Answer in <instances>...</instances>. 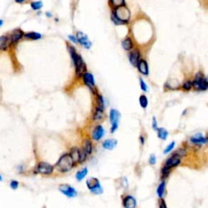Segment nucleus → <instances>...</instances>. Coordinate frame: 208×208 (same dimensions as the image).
<instances>
[{
  "label": "nucleus",
  "instance_id": "0eeeda50",
  "mask_svg": "<svg viewBox=\"0 0 208 208\" xmlns=\"http://www.w3.org/2000/svg\"><path fill=\"white\" fill-rule=\"evenodd\" d=\"M54 166L48 163L45 162H40L37 164L35 167V173L42 174V175H51L54 171Z\"/></svg>",
  "mask_w": 208,
  "mask_h": 208
},
{
  "label": "nucleus",
  "instance_id": "7c9ffc66",
  "mask_svg": "<svg viewBox=\"0 0 208 208\" xmlns=\"http://www.w3.org/2000/svg\"><path fill=\"white\" fill-rule=\"evenodd\" d=\"M193 88V82L191 80H184L181 86V89L184 91H190Z\"/></svg>",
  "mask_w": 208,
  "mask_h": 208
},
{
  "label": "nucleus",
  "instance_id": "79ce46f5",
  "mask_svg": "<svg viewBox=\"0 0 208 208\" xmlns=\"http://www.w3.org/2000/svg\"><path fill=\"white\" fill-rule=\"evenodd\" d=\"M139 141H140V143L142 144V145H144V143H145V137H143L142 135H141L139 137Z\"/></svg>",
  "mask_w": 208,
  "mask_h": 208
},
{
  "label": "nucleus",
  "instance_id": "2f4dec72",
  "mask_svg": "<svg viewBox=\"0 0 208 208\" xmlns=\"http://www.w3.org/2000/svg\"><path fill=\"white\" fill-rule=\"evenodd\" d=\"M30 6H31V8L33 9V11H38L42 7L43 3H42V1H35V2H32L30 3Z\"/></svg>",
  "mask_w": 208,
  "mask_h": 208
},
{
  "label": "nucleus",
  "instance_id": "4c0bfd02",
  "mask_svg": "<svg viewBox=\"0 0 208 208\" xmlns=\"http://www.w3.org/2000/svg\"><path fill=\"white\" fill-rule=\"evenodd\" d=\"M19 186V183H18L17 181H15V180H12L11 181V183H10V187L12 188V190H16Z\"/></svg>",
  "mask_w": 208,
  "mask_h": 208
},
{
  "label": "nucleus",
  "instance_id": "6ab92c4d",
  "mask_svg": "<svg viewBox=\"0 0 208 208\" xmlns=\"http://www.w3.org/2000/svg\"><path fill=\"white\" fill-rule=\"evenodd\" d=\"M69 154L72 159V160L74 161L75 164H80V149L77 147H72Z\"/></svg>",
  "mask_w": 208,
  "mask_h": 208
},
{
  "label": "nucleus",
  "instance_id": "72a5a7b5",
  "mask_svg": "<svg viewBox=\"0 0 208 208\" xmlns=\"http://www.w3.org/2000/svg\"><path fill=\"white\" fill-rule=\"evenodd\" d=\"M139 84H140V88L142 90L143 92H148L149 88L148 86L146 85V83L145 82V80H143L142 78H139Z\"/></svg>",
  "mask_w": 208,
  "mask_h": 208
},
{
  "label": "nucleus",
  "instance_id": "c756f323",
  "mask_svg": "<svg viewBox=\"0 0 208 208\" xmlns=\"http://www.w3.org/2000/svg\"><path fill=\"white\" fill-rule=\"evenodd\" d=\"M148 98L145 94H142L139 97V104L143 109H146L148 106Z\"/></svg>",
  "mask_w": 208,
  "mask_h": 208
},
{
  "label": "nucleus",
  "instance_id": "ea45409f",
  "mask_svg": "<svg viewBox=\"0 0 208 208\" xmlns=\"http://www.w3.org/2000/svg\"><path fill=\"white\" fill-rule=\"evenodd\" d=\"M69 39L72 42H73V43H78V41H77V37L74 35H69Z\"/></svg>",
  "mask_w": 208,
  "mask_h": 208
},
{
  "label": "nucleus",
  "instance_id": "1a4fd4ad",
  "mask_svg": "<svg viewBox=\"0 0 208 208\" xmlns=\"http://www.w3.org/2000/svg\"><path fill=\"white\" fill-rule=\"evenodd\" d=\"M76 37L77 38L78 43H80L83 47H85L87 50L90 49V47L92 46V42L89 41L88 36L84 33L83 32H80V31H78L77 32V34H76Z\"/></svg>",
  "mask_w": 208,
  "mask_h": 208
},
{
  "label": "nucleus",
  "instance_id": "37998d69",
  "mask_svg": "<svg viewBox=\"0 0 208 208\" xmlns=\"http://www.w3.org/2000/svg\"><path fill=\"white\" fill-rule=\"evenodd\" d=\"M24 1H25V0H15V3H23Z\"/></svg>",
  "mask_w": 208,
  "mask_h": 208
},
{
  "label": "nucleus",
  "instance_id": "f8f14e48",
  "mask_svg": "<svg viewBox=\"0 0 208 208\" xmlns=\"http://www.w3.org/2000/svg\"><path fill=\"white\" fill-rule=\"evenodd\" d=\"M128 60L132 65L137 68V65L139 60H141V52L137 48H134L132 51H129L128 54Z\"/></svg>",
  "mask_w": 208,
  "mask_h": 208
},
{
  "label": "nucleus",
  "instance_id": "5701e85b",
  "mask_svg": "<svg viewBox=\"0 0 208 208\" xmlns=\"http://www.w3.org/2000/svg\"><path fill=\"white\" fill-rule=\"evenodd\" d=\"M11 46L7 36L0 37V51H7Z\"/></svg>",
  "mask_w": 208,
  "mask_h": 208
},
{
  "label": "nucleus",
  "instance_id": "b1692460",
  "mask_svg": "<svg viewBox=\"0 0 208 208\" xmlns=\"http://www.w3.org/2000/svg\"><path fill=\"white\" fill-rule=\"evenodd\" d=\"M157 132V136L159 139L163 140V141H165L167 140V137H168V131L167 130L166 128H159Z\"/></svg>",
  "mask_w": 208,
  "mask_h": 208
},
{
  "label": "nucleus",
  "instance_id": "c9c22d12",
  "mask_svg": "<svg viewBox=\"0 0 208 208\" xmlns=\"http://www.w3.org/2000/svg\"><path fill=\"white\" fill-rule=\"evenodd\" d=\"M175 145H176L175 142H173L170 143L169 145L167 146L166 148L164 149V155H166V154H168V153H170V152L173 151V149H174V147H175Z\"/></svg>",
  "mask_w": 208,
  "mask_h": 208
},
{
  "label": "nucleus",
  "instance_id": "c03bdc74",
  "mask_svg": "<svg viewBox=\"0 0 208 208\" xmlns=\"http://www.w3.org/2000/svg\"><path fill=\"white\" fill-rule=\"evenodd\" d=\"M46 15H47V17H51L52 16V15H51L50 12H46Z\"/></svg>",
  "mask_w": 208,
  "mask_h": 208
},
{
  "label": "nucleus",
  "instance_id": "49530a36",
  "mask_svg": "<svg viewBox=\"0 0 208 208\" xmlns=\"http://www.w3.org/2000/svg\"><path fill=\"white\" fill-rule=\"evenodd\" d=\"M3 181V177H2V176L0 174V181Z\"/></svg>",
  "mask_w": 208,
  "mask_h": 208
},
{
  "label": "nucleus",
  "instance_id": "473e14b6",
  "mask_svg": "<svg viewBox=\"0 0 208 208\" xmlns=\"http://www.w3.org/2000/svg\"><path fill=\"white\" fill-rule=\"evenodd\" d=\"M172 155H174V156H176V157L178 158H182V157H184L185 155H186V150L184 148H181L179 149V150H177L176 151H175L174 153H173Z\"/></svg>",
  "mask_w": 208,
  "mask_h": 208
},
{
  "label": "nucleus",
  "instance_id": "9b49d317",
  "mask_svg": "<svg viewBox=\"0 0 208 208\" xmlns=\"http://www.w3.org/2000/svg\"><path fill=\"white\" fill-rule=\"evenodd\" d=\"M59 190L62 193H63L65 196L69 198H74L77 195V192L75 190L74 188L72 187L71 185L68 184H60Z\"/></svg>",
  "mask_w": 208,
  "mask_h": 208
},
{
  "label": "nucleus",
  "instance_id": "c85d7f7f",
  "mask_svg": "<svg viewBox=\"0 0 208 208\" xmlns=\"http://www.w3.org/2000/svg\"><path fill=\"white\" fill-rule=\"evenodd\" d=\"M96 100H97V107H100L102 109H105V101L102 94H96Z\"/></svg>",
  "mask_w": 208,
  "mask_h": 208
},
{
  "label": "nucleus",
  "instance_id": "ddd939ff",
  "mask_svg": "<svg viewBox=\"0 0 208 208\" xmlns=\"http://www.w3.org/2000/svg\"><path fill=\"white\" fill-rule=\"evenodd\" d=\"M190 142L197 146L205 145L208 143V137H204L202 134H197L190 137Z\"/></svg>",
  "mask_w": 208,
  "mask_h": 208
},
{
  "label": "nucleus",
  "instance_id": "a19ab883",
  "mask_svg": "<svg viewBox=\"0 0 208 208\" xmlns=\"http://www.w3.org/2000/svg\"><path fill=\"white\" fill-rule=\"evenodd\" d=\"M159 208H167L166 202H165V201H164L163 198H161L160 201H159Z\"/></svg>",
  "mask_w": 208,
  "mask_h": 208
},
{
  "label": "nucleus",
  "instance_id": "7ed1b4c3",
  "mask_svg": "<svg viewBox=\"0 0 208 208\" xmlns=\"http://www.w3.org/2000/svg\"><path fill=\"white\" fill-rule=\"evenodd\" d=\"M75 166L74 161L70 156L69 154H64L60 158V159L57 161L55 165L54 166V168L56 170L57 172L60 173H67Z\"/></svg>",
  "mask_w": 208,
  "mask_h": 208
},
{
  "label": "nucleus",
  "instance_id": "412c9836",
  "mask_svg": "<svg viewBox=\"0 0 208 208\" xmlns=\"http://www.w3.org/2000/svg\"><path fill=\"white\" fill-rule=\"evenodd\" d=\"M82 150L86 153L87 155H89L92 154L93 152V144L92 142L89 139L86 138L82 142Z\"/></svg>",
  "mask_w": 208,
  "mask_h": 208
},
{
  "label": "nucleus",
  "instance_id": "6e6552de",
  "mask_svg": "<svg viewBox=\"0 0 208 208\" xmlns=\"http://www.w3.org/2000/svg\"><path fill=\"white\" fill-rule=\"evenodd\" d=\"M82 80H83L84 84H85L94 94H96L95 80H94V77L92 73L88 72H85V73L82 75Z\"/></svg>",
  "mask_w": 208,
  "mask_h": 208
},
{
  "label": "nucleus",
  "instance_id": "e433bc0d",
  "mask_svg": "<svg viewBox=\"0 0 208 208\" xmlns=\"http://www.w3.org/2000/svg\"><path fill=\"white\" fill-rule=\"evenodd\" d=\"M152 128L155 131H157L158 128H159V127H158L157 119H156V117H155V116H154L153 119H152Z\"/></svg>",
  "mask_w": 208,
  "mask_h": 208
},
{
  "label": "nucleus",
  "instance_id": "2eb2a0df",
  "mask_svg": "<svg viewBox=\"0 0 208 208\" xmlns=\"http://www.w3.org/2000/svg\"><path fill=\"white\" fill-rule=\"evenodd\" d=\"M123 205L125 208H136L137 207L136 198L131 195H127L123 199Z\"/></svg>",
  "mask_w": 208,
  "mask_h": 208
},
{
  "label": "nucleus",
  "instance_id": "9d476101",
  "mask_svg": "<svg viewBox=\"0 0 208 208\" xmlns=\"http://www.w3.org/2000/svg\"><path fill=\"white\" fill-rule=\"evenodd\" d=\"M24 32L21 30H20V29H16V30L12 31V32L10 33V34L7 36L11 46L13 44H15V43H17L22 38H24Z\"/></svg>",
  "mask_w": 208,
  "mask_h": 208
},
{
  "label": "nucleus",
  "instance_id": "f3484780",
  "mask_svg": "<svg viewBox=\"0 0 208 208\" xmlns=\"http://www.w3.org/2000/svg\"><path fill=\"white\" fill-rule=\"evenodd\" d=\"M137 69L140 73H142L144 76H148L149 75V66L146 60L141 59L137 63Z\"/></svg>",
  "mask_w": 208,
  "mask_h": 208
},
{
  "label": "nucleus",
  "instance_id": "393cba45",
  "mask_svg": "<svg viewBox=\"0 0 208 208\" xmlns=\"http://www.w3.org/2000/svg\"><path fill=\"white\" fill-rule=\"evenodd\" d=\"M108 3H109V6L112 9L116 8L118 7L126 5L125 0H109Z\"/></svg>",
  "mask_w": 208,
  "mask_h": 208
},
{
  "label": "nucleus",
  "instance_id": "58836bf2",
  "mask_svg": "<svg viewBox=\"0 0 208 208\" xmlns=\"http://www.w3.org/2000/svg\"><path fill=\"white\" fill-rule=\"evenodd\" d=\"M149 163L150 165H155L156 164V157H155V155H150V158H149Z\"/></svg>",
  "mask_w": 208,
  "mask_h": 208
},
{
  "label": "nucleus",
  "instance_id": "bb28decb",
  "mask_svg": "<svg viewBox=\"0 0 208 208\" xmlns=\"http://www.w3.org/2000/svg\"><path fill=\"white\" fill-rule=\"evenodd\" d=\"M87 174H88V169L86 167H85V168L78 171L77 173H76V179L78 181H81L86 176Z\"/></svg>",
  "mask_w": 208,
  "mask_h": 208
},
{
  "label": "nucleus",
  "instance_id": "a878e982",
  "mask_svg": "<svg viewBox=\"0 0 208 208\" xmlns=\"http://www.w3.org/2000/svg\"><path fill=\"white\" fill-rule=\"evenodd\" d=\"M24 37L25 38L30 39V40H38L42 38V34L36 32H30V33H24Z\"/></svg>",
  "mask_w": 208,
  "mask_h": 208
},
{
  "label": "nucleus",
  "instance_id": "20e7f679",
  "mask_svg": "<svg viewBox=\"0 0 208 208\" xmlns=\"http://www.w3.org/2000/svg\"><path fill=\"white\" fill-rule=\"evenodd\" d=\"M192 82L193 88L197 91H204L208 89V80L202 72H197Z\"/></svg>",
  "mask_w": 208,
  "mask_h": 208
},
{
  "label": "nucleus",
  "instance_id": "aec40b11",
  "mask_svg": "<svg viewBox=\"0 0 208 208\" xmlns=\"http://www.w3.org/2000/svg\"><path fill=\"white\" fill-rule=\"evenodd\" d=\"M121 46L123 49L126 51H130L134 49V42L130 37L127 36L121 42Z\"/></svg>",
  "mask_w": 208,
  "mask_h": 208
},
{
  "label": "nucleus",
  "instance_id": "a211bd4d",
  "mask_svg": "<svg viewBox=\"0 0 208 208\" xmlns=\"http://www.w3.org/2000/svg\"><path fill=\"white\" fill-rule=\"evenodd\" d=\"M104 116H105V114H104V109H102L100 107H98L96 106L94 107V112H93L92 115V119L94 121L98 122L101 121L104 119Z\"/></svg>",
  "mask_w": 208,
  "mask_h": 208
},
{
  "label": "nucleus",
  "instance_id": "423d86ee",
  "mask_svg": "<svg viewBox=\"0 0 208 208\" xmlns=\"http://www.w3.org/2000/svg\"><path fill=\"white\" fill-rule=\"evenodd\" d=\"M86 185L89 190L94 194H101L103 193V189L100 184L98 179L95 177H90L87 180Z\"/></svg>",
  "mask_w": 208,
  "mask_h": 208
},
{
  "label": "nucleus",
  "instance_id": "4be33fe9",
  "mask_svg": "<svg viewBox=\"0 0 208 208\" xmlns=\"http://www.w3.org/2000/svg\"><path fill=\"white\" fill-rule=\"evenodd\" d=\"M117 143H118L117 140L112 139V138H111V139L105 140L102 145H103V147L104 149L108 150H113V149L116 147Z\"/></svg>",
  "mask_w": 208,
  "mask_h": 208
},
{
  "label": "nucleus",
  "instance_id": "de8ad7c7",
  "mask_svg": "<svg viewBox=\"0 0 208 208\" xmlns=\"http://www.w3.org/2000/svg\"><path fill=\"white\" fill-rule=\"evenodd\" d=\"M44 208H45V207H44Z\"/></svg>",
  "mask_w": 208,
  "mask_h": 208
},
{
  "label": "nucleus",
  "instance_id": "39448f33",
  "mask_svg": "<svg viewBox=\"0 0 208 208\" xmlns=\"http://www.w3.org/2000/svg\"><path fill=\"white\" fill-rule=\"evenodd\" d=\"M109 119L111 123V134H114L118 128H119V123L120 119V113L116 109H111L109 111Z\"/></svg>",
  "mask_w": 208,
  "mask_h": 208
},
{
  "label": "nucleus",
  "instance_id": "4468645a",
  "mask_svg": "<svg viewBox=\"0 0 208 208\" xmlns=\"http://www.w3.org/2000/svg\"><path fill=\"white\" fill-rule=\"evenodd\" d=\"M104 134H105V130H104L103 127L101 125H98L94 128L91 137H92V139L94 141H99L101 140V138H103Z\"/></svg>",
  "mask_w": 208,
  "mask_h": 208
},
{
  "label": "nucleus",
  "instance_id": "a18cd8bd",
  "mask_svg": "<svg viewBox=\"0 0 208 208\" xmlns=\"http://www.w3.org/2000/svg\"><path fill=\"white\" fill-rule=\"evenodd\" d=\"M3 24V21H2V20H0V27L2 26Z\"/></svg>",
  "mask_w": 208,
  "mask_h": 208
},
{
  "label": "nucleus",
  "instance_id": "f03ea898",
  "mask_svg": "<svg viewBox=\"0 0 208 208\" xmlns=\"http://www.w3.org/2000/svg\"><path fill=\"white\" fill-rule=\"evenodd\" d=\"M67 47H68V51H69V54H70L72 61L73 63V65L75 67L76 75H77V77H82V75L85 72H86V63L84 61L83 58L81 57V55L77 52L74 46H72V45L68 44L67 45Z\"/></svg>",
  "mask_w": 208,
  "mask_h": 208
},
{
  "label": "nucleus",
  "instance_id": "f257e3e1",
  "mask_svg": "<svg viewBox=\"0 0 208 208\" xmlns=\"http://www.w3.org/2000/svg\"><path fill=\"white\" fill-rule=\"evenodd\" d=\"M131 12L126 5L112 9L111 20L116 25H123L128 24L130 20Z\"/></svg>",
  "mask_w": 208,
  "mask_h": 208
},
{
  "label": "nucleus",
  "instance_id": "f704fd0d",
  "mask_svg": "<svg viewBox=\"0 0 208 208\" xmlns=\"http://www.w3.org/2000/svg\"><path fill=\"white\" fill-rule=\"evenodd\" d=\"M172 170L167 168L166 167H163L162 169H161V175H162V178H167L168 176H169L170 173H171Z\"/></svg>",
  "mask_w": 208,
  "mask_h": 208
},
{
  "label": "nucleus",
  "instance_id": "dca6fc26",
  "mask_svg": "<svg viewBox=\"0 0 208 208\" xmlns=\"http://www.w3.org/2000/svg\"><path fill=\"white\" fill-rule=\"evenodd\" d=\"M180 164H181V159L176 157V156H174V155H172L169 159H167V160L164 164V167L172 170L173 167H177Z\"/></svg>",
  "mask_w": 208,
  "mask_h": 208
},
{
  "label": "nucleus",
  "instance_id": "cd10ccee",
  "mask_svg": "<svg viewBox=\"0 0 208 208\" xmlns=\"http://www.w3.org/2000/svg\"><path fill=\"white\" fill-rule=\"evenodd\" d=\"M165 186H166V183L165 181H162L160 184H159V186L157 188V194L158 197L159 198H163L164 192H165Z\"/></svg>",
  "mask_w": 208,
  "mask_h": 208
}]
</instances>
